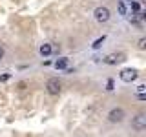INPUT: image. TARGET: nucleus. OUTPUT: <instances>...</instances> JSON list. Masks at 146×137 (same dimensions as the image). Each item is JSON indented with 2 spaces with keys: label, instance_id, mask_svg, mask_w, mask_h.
<instances>
[{
  "label": "nucleus",
  "instance_id": "f257e3e1",
  "mask_svg": "<svg viewBox=\"0 0 146 137\" xmlns=\"http://www.w3.org/2000/svg\"><path fill=\"white\" fill-rule=\"evenodd\" d=\"M102 61H104V64L115 66V64H121V62L126 61V55L124 53H110V55H106V57L102 59Z\"/></svg>",
  "mask_w": 146,
  "mask_h": 137
},
{
  "label": "nucleus",
  "instance_id": "f03ea898",
  "mask_svg": "<svg viewBox=\"0 0 146 137\" xmlns=\"http://www.w3.org/2000/svg\"><path fill=\"white\" fill-rule=\"evenodd\" d=\"M93 15H95V20L100 22V24H102V22H108L110 17H111V15H110V9L104 7V6H99V7L93 11Z\"/></svg>",
  "mask_w": 146,
  "mask_h": 137
},
{
  "label": "nucleus",
  "instance_id": "7ed1b4c3",
  "mask_svg": "<svg viewBox=\"0 0 146 137\" xmlns=\"http://www.w3.org/2000/svg\"><path fill=\"white\" fill-rule=\"evenodd\" d=\"M137 70H133V68H124L121 73H119V77H121V80L122 82H133L137 79Z\"/></svg>",
  "mask_w": 146,
  "mask_h": 137
},
{
  "label": "nucleus",
  "instance_id": "20e7f679",
  "mask_svg": "<svg viewBox=\"0 0 146 137\" xmlns=\"http://www.w3.org/2000/svg\"><path fill=\"white\" fill-rule=\"evenodd\" d=\"M46 90H48L49 95H58L62 90L60 82H58V79H49L48 82H46Z\"/></svg>",
  "mask_w": 146,
  "mask_h": 137
},
{
  "label": "nucleus",
  "instance_id": "39448f33",
  "mask_svg": "<svg viewBox=\"0 0 146 137\" xmlns=\"http://www.w3.org/2000/svg\"><path fill=\"white\" fill-rule=\"evenodd\" d=\"M108 119H110V122H121L122 119H124V110H122V108H113V110H110Z\"/></svg>",
  "mask_w": 146,
  "mask_h": 137
},
{
  "label": "nucleus",
  "instance_id": "423d86ee",
  "mask_svg": "<svg viewBox=\"0 0 146 137\" xmlns=\"http://www.w3.org/2000/svg\"><path fill=\"white\" fill-rule=\"evenodd\" d=\"M131 126H133L137 132H143L144 128H146V115H144V113H139V115H137V117L133 119Z\"/></svg>",
  "mask_w": 146,
  "mask_h": 137
},
{
  "label": "nucleus",
  "instance_id": "0eeeda50",
  "mask_svg": "<svg viewBox=\"0 0 146 137\" xmlns=\"http://www.w3.org/2000/svg\"><path fill=\"white\" fill-rule=\"evenodd\" d=\"M55 68H57V70H66L68 68V59L66 57L57 59V61H55Z\"/></svg>",
  "mask_w": 146,
  "mask_h": 137
},
{
  "label": "nucleus",
  "instance_id": "6e6552de",
  "mask_svg": "<svg viewBox=\"0 0 146 137\" xmlns=\"http://www.w3.org/2000/svg\"><path fill=\"white\" fill-rule=\"evenodd\" d=\"M51 51H53L51 44H42V46H40V55H42V57H48V55H51Z\"/></svg>",
  "mask_w": 146,
  "mask_h": 137
},
{
  "label": "nucleus",
  "instance_id": "1a4fd4ad",
  "mask_svg": "<svg viewBox=\"0 0 146 137\" xmlns=\"http://www.w3.org/2000/svg\"><path fill=\"white\" fill-rule=\"evenodd\" d=\"M144 18V13L143 11H135V15H131V22L137 26H141V20Z\"/></svg>",
  "mask_w": 146,
  "mask_h": 137
},
{
  "label": "nucleus",
  "instance_id": "9d476101",
  "mask_svg": "<svg viewBox=\"0 0 146 137\" xmlns=\"http://www.w3.org/2000/svg\"><path fill=\"white\" fill-rule=\"evenodd\" d=\"M117 9H119V15H128V6H126L124 0H121L117 4Z\"/></svg>",
  "mask_w": 146,
  "mask_h": 137
},
{
  "label": "nucleus",
  "instance_id": "9b49d317",
  "mask_svg": "<svg viewBox=\"0 0 146 137\" xmlns=\"http://www.w3.org/2000/svg\"><path fill=\"white\" fill-rule=\"evenodd\" d=\"M104 40H106V37H104V35H102V37H99V39L95 40L93 44H91V48H93V49H99L100 46H102V42H104Z\"/></svg>",
  "mask_w": 146,
  "mask_h": 137
},
{
  "label": "nucleus",
  "instance_id": "f8f14e48",
  "mask_svg": "<svg viewBox=\"0 0 146 137\" xmlns=\"http://www.w3.org/2000/svg\"><path fill=\"white\" fill-rule=\"evenodd\" d=\"M130 7L133 9V11H141V4H139V2H131V4H130Z\"/></svg>",
  "mask_w": 146,
  "mask_h": 137
},
{
  "label": "nucleus",
  "instance_id": "ddd939ff",
  "mask_svg": "<svg viewBox=\"0 0 146 137\" xmlns=\"http://www.w3.org/2000/svg\"><path fill=\"white\" fill-rule=\"evenodd\" d=\"M137 46H139V49H144L146 48V39H144V37H143V39H139V44H137Z\"/></svg>",
  "mask_w": 146,
  "mask_h": 137
},
{
  "label": "nucleus",
  "instance_id": "4468645a",
  "mask_svg": "<svg viewBox=\"0 0 146 137\" xmlns=\"http://www.w3.org/2000/svg\"><path fill=\"white\" fill-rule=\"evenodd\" d=\"M137 93H146V84H139V86H137Z\"/></svg>",
  "mask_w": 146,
  "mask_h": 137
},
{
  "label": "nucleus",
  "instance_id": "2eb2a0df",
  "mask_svg": "<svg viewBox=\"0 0 146 137\" xmlns=\"http://www.w3.org/2000/svg\"><path fill=\"white\" fill-rule=\"evenodd\" d=\"M106 86H108V88H106V90H108V91H111V90H113V80H111V79H110Z\"/></svg>",
  "mask_w": 146,
  "mask_h": 137
},
{
  "label": "nucleus",
  "instance_id": "dca6fc26",
  "mask_svg": "<svg viewBox=\"0 0 146 137\" xmlns=\"http://www.w3.org/2000/svg\"><path fill=\"white\" fill-rule=\"evenodd\" d=\"M137 99H139V100H146V93H137Z\"/></svg>",
  "mask_w": 146,
  "mask_h": 137
},
{
  "label": "nucleus",
  "instance_id": "f3484780",
  "mask_svg": "<svg viewBox=\"0 0 146 137\" xmlns=\"http://www.w3.org/2000/svg\"><path fill=\"white\" fill-rule=\"evenodd\" d=\"M2 59H4V48L0 46V61H2Z\"/></svg>",
  "mask_w": 146,
  "mask_h": 137
}]
</instances>
